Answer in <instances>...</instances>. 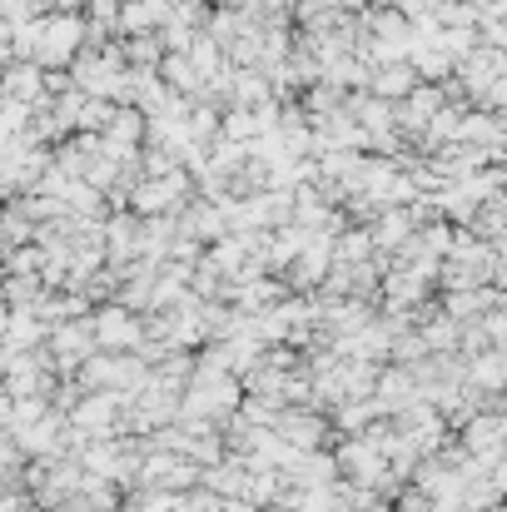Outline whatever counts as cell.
<instances>
[{"label":"cell","instance_id":"5b68a950","mask_svg":"<svg viewBox=\"0 0 507 512\" xmlns=\"http://www.w3.org/2000/svg\"><path fill=\"white\" fill-rule=\"evenodd\" d=\"M160 80H165V90H174L179 100H199L204 95V75L194 70V60L184 55V50H169L165 60H160Z\"/></svg>","mask_w":507,"mask_h":512},{"label":"cell","instance_id":"52a82bcc","mask_svg":"<svg viewBox=\"0 0 507 512\" xmlns=\"http://www.w3.org/2000/svg\"><path fill=\"white\" fill-rule=\"evenodd\" d=\"M125 45V65L130 70H160V60H165V40L160 35H130V40H120Z\"/></svg>","mask_w":507,"mask_h":512},{"label":"cell","instance_id":"3957f363","mask_svg":"<svg viewBox=\"0 0 507 512\" xmlns=\"http://www.w3.org/2000/svg\"><path fill=\"white\" fill-rule=\"evenodd\" d=\"M169 10L165 0H125L120 5V35L130 40V35H160L169 25Z\"/></svg>","mask_w":507,"mask_h":512},{"label":"cell","instance_id":"ba28073f","mask_svg":"<svg viewBox=\"0 0 507 512\" xmlns=\"http://www.w3.org/2000/svg\"><path fill=\"white\" fill-rule=\"evenodd\" d=\"M10 65H15V25L0 20V70H10Z\"/></svg>","mask_w":507,"mask_h":512},{"label":"cell","instance_id":"277c9868","mask_svg":"<svg viewBox=\"0 0 507 512\" xmlns=\"http://www.w3.org/2000/svg\"><path fill=\"white\" fill-rule=\"evenodd\" d=\"M418 90V70H413V60H393V65H373V80H368V95L373 100H403V95H413Z\"/></svg>","mask_w":507,"mask_h":512},{"label":"cell","instance_id":"7a4b0ae2","mask_svg":"<svg viewBox=\"0 0 507 512\" xmlns=\"http://www.w3.org/2000/svg\"><path fill=\"white\" fill-rule=\"evenodd\" d=\"M0 100L35 110V105L45 100V70L30 65V60H15L10 70H0Z\"/></svg>","mask_w":507,"mask_h":512},{"label":"cell","instance_id":"6da1fadb","mask_svg":"<svg viewBox=\"0 0 507 512\" xmlns=\"http://www.w3.org/2000/svg\"><path fill=\"white\" fill-rule=\"evenodd\" d=\"M90 329H95V348H100V353H135V348L145 343L140 314L125 309V304H105V309L90 319Z\"/></svg>","mask_w":507,"mask_h":512},{"label":"cell","instance_id":"8992f818","mask_svg":"<svg viewBox=\"0 0 507 512\" xmlns=\"http://www.w3.org/2000/svg\"><path fill=\"white\" fill-rule=\"evenodd\" d=\"M145 130H150V120H145L140 110L115 105V115H110V125H105L100 140H110L115 150H145Z\"/></svg>","mask_w":507,"mask_h":512}]
</instances>
